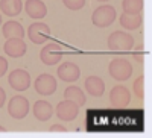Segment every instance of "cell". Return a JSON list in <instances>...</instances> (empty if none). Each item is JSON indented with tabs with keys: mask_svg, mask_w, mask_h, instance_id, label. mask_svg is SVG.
Wrapping results in <instances>:
<instances>
[{
	"mask_svg": "<svg viewBox=\"0 0 152 138\" xmlns=\"http://www.w3.org/2000/svg\"><path fill=\"white\" fill-rule=\"evenodd\" d=\"M134 46V38L122 31L113 32L108 38V47L113 52H131Z\"/></svg>",
	"mask_w": 152,
	"mask_h": 138,
	"instance_id": "6da1fadb",
	"label": "cell"
},
{
	"mask_svg": "<svg viewBox=\"0 0 152 138\" xmlns=\"http://www.w3.org/2000/svg\"><path fill=\"white\" fill-rule=\"evenodd\" d=\"M113 79L116 81H126L132 74V65L126 58H114L108 68Z\"/></svg>",
	"mask_w": 152,
	"mask_h": 138,
	"instance_id": "7a4b0ae2",
	"label": "cell"
},
{
	"mask_svg": "<svg viewBox=\"0 0 152 138\" xmlns=\"http://www.w3.org/2000/svg\"><path fill=\"white\" fill-rule=\"evenodd\" d=\"M114 20H116V9L110 5H102L96 8L91 15V21L97 28H108Z\"/></svg>",
	"mask_w": 152,
	"mask_h": 138,
	"instance_id": "3957f363",
	"label": "cell"
},
{
	"mask_svg": "<svg viewBox=\"0 0 152 138\" xmlns=\"http://www.w3.org/2000/svg\"><path fill=\"white\" fill-rule=\"evenodd\" d=\"M8 112L12 118H24L29 112V102L26 97L23 96H14L9 100V105H8Z\"/></svg>",
	"mask_w": 152,
	"mask_h": 138,
	"instance_id": "277c9868",
	"label": "cell"
},
{
	"mask_svg": "<svg viewBox=\"0 0 152 138\" xmlns=\"http://www.w3.org/2000/svg\"><path fill=\"white\" fill-rule=\"evenodd\" d=\"M41 62L46 65H55L62 59V49L56 43H49L41 49L40 53Z\"/></svg>",
	"mask_w": 152,
	"mask_h": 138,
	"instance_id": "5b68a950",
	"label": "cell"
},
{
	"mask_svg": "<svg viewBox=\"0 0 152 138\" xmlns=\"http://www.w3.org/2000/svg\"><path fill=\"white\" fill-rule=\"evenodd\" d=\"M8 84L17 91H26L31 86V76H29V73L26 70L17 68V70L9 73Z\"/></svg>",
	"mask_w": 152,
	"mask_h": 138,
	"instance_id": "8992f818",
	"label": "cell"
},
{
	"mask_svg": "<svg viewBox=\"0 0 152 138\" xmlns=\"http://www.w3.org/2000/svg\"><path fill=\"white\" fill-rule=\"evenodd\" d=\"M35 91L41 96H50L56 91V79L52 74L43 73L35 79Z\"/></svg>",
	"mask_w": 152,
	"mask_h": 138,
	"instance_id": "52a82bcc",
	"label": "cell"
},
{
	"mask_svg": "<svg viewBox=\"0 0 152 138\" xmlns=\"http://www.w3.org/2000/svg\"><path fill=\"white\" fill-rule=\"evenodd\" d=\"M131 100V93L126 86L117 85L110 93V102L114 108H125Z\"/></svg>",
	"mask_w": 152,
	"mask_h": 138,
	"instance_id": "ba28073f",
	"label": "cell"
},
{
	"mask_svg": "<svg viewBox=\"0 0 152 138\" xmlns=\"http://www.w3.org/2000/svg\"><path fill=\"white\" fill-rule=\"evenodd\" d=\"M56 115L61 121H70L78 115V105L69 99L62 100L56 106Z\"/></svg>",
	"mask_w": 152,
	"mask_h": 138,
	"instance_id": "9c48e42d",
	"label": "cell"
},
{
	"mask_svg": "<svg viewBox=\"0 0 152 138\" xmlns=\"http://www.w3.org/2000/svg\"><path fill=\"white\" fill-rule=\"evenodd\" d=\"M28 35H29V40L34 44H43L49 38L50 29H49L47 24H44V23H34V24L29 26Z\"/></svg>",
	"mask_w": 152,
	"mask_h": 138,
	"instance_id": "30bf717a",
	"label": "cell"
},
{
	"mask_svg": "<svg viewBox=\"0 0 152 138\" xmlns=\"http://www.w3.org/2000/svg\"><path fill=\"white\" fill-rule=\"evenodd\" d=\"M56 74H58V78L64 82H75V81L79 79L81 70L76 64H73V62H62L58 67Z\"/></svg>",
	"mask_w": 152,
	"mask_h": 138,
	"instance_id": "8fae6325",
	"label": "cell"
},
{
	"mask_svg": "<svg viewBox=\"0 0 152 138\" xmlns=\"http://www.w3.org/2000/svg\"><path fill=\"white\" fill-rule=\"evenodd\" d=\"M3 50L5 53L9 55L11 58H20L23 56L24 53H26V44H24V41L21 38H14V40H6L5 46H3Z\"/></svg>",
	"mask_w": 152,
	"mask_h": 138,
	"instance_id": "7c38bea8",
	"label": "cell"
},
{
	"mask_svg": "<svg viewBox=\"0 0 152 138\" xmlns=\"http://www.w3.org/2000/svg\"><path fill=\"white\" fill-rule=\"evenodd\" d=\"M28 15L32 18H43L47 14V8L41 0H26V5H24Z\"/></svg>",
	"mask_w": 152,
	"mask_h": 138,
	"instance_id": "4fadbf2b",
	"label": "cell"
},
{
	"mask_svg": "<svg viewBox=\"0 0 152 138\" xmlns=\"http://www.w3.org/2000/svg\"><path fill=\"white\" fill-rule=\"evenodd\" d=\"M52 114H53V108L49 102H46V100H38V102H35L34 115H35L37 120L46 121V120H49L50 117H52Z\"/></svg>",
	"mask_w": 152,
	"mask_h": 138,
	"instance_id": "5bb4252c",
	"label": "cell"
},
{
	"mask_svg": "<svg viewBox=\"0 0 152 138\" xmlns=\"http://www.w3.org/2000/svg\"><path fill=\"white\" fill-rule=\"evenodd\" d=\"M85 90L94 97H100L105 91V84L97 76H90L85 79Z\"/></svg>",
	"mask_w": 152,
	"mask_h": 138,
	"instance_id": "9a60e30c",
	"label": "cell"
},
{
	"mask_svg": "<svg viewBox=\"0 0 152 138\" xmlns=\"http://www.w3.org/2000/svg\"><path fill=\"white\" fill-rule=\"evenodd\" d=\"M3 36L6 40H14V38H21L24 36V29L18 21H8L3 26Z\"/></svg>",
	"mask_w": 152,
	"mask_h": 138,
	"instance_id": "2e32d148",
	"label": "cell"
},
{
	"mask_svg": "<svg viewBox=\"0 0 152 138\" xmlns=\"http://www.w3.org/2000/svg\"><path fill=\"white\" fill-rule=\"evenodd\" d=\"M21 0H0V9L8 17H15L21 12Z\"/></svg>",
	"mask_w": 152,
	"mask_h": 138,
	"instance_id": "e0dca14e",
	"label": "cell"
},
{
	"mask_svg": "<svg viewBox=\"0 0 152 138\" xmlns=\"http://www.w3.org/2000/svg\"><path fill=\"white\" fill-rule=\"evenodd\" d=\"M120 24L128 29V31H135L142 24V15L140 14H122L120 15Z\"/></svg>",
	"mask_w": 152,
	"mask_h": 138,
	"instance_id": "ac0fdd59",
	"label": "cell"
},
{
	"mask_svg": "<svg viewBox=\"0 0 152 138\" xmlns=\"http://www.w3.org/2000/svg\"><path fill=\"white\" fill-rule=\"evenodd\" d=\"M64 99H69L72 102H75L78 106H82L85 103V94L79 86H67L64 91Z\"/></svg>",
	"mask_w": 152,
	"mask_h": 138,
	"instance_id": "d6986e66",
	"label": "cell"
},
{
	"mask_svg": "<svg viewBox=\"0 0 152 138\" xmlns=\"http://www.w3.org/2000/svg\"><path fill=\"white\" fill-rule=\"evenodd\" d=\"M122 6L126 14H140L143 9V0H123Z\"/></svg>",
	"mask_w": 152,
	"mask_h": 138,
	"instance_id": "ffe728a7",
	"label": "cell"
},
{
	"mask_svg": "<svg viewBox=\"0 0 152 138\" xmlns=\"http://www.w3.org/2000/svg\"><path fill=\"white\" fill-rule=\"evenodd\" d=\"M143 85H145V79L143 76H140L135 82H134V93L138 99H143V94H145V90H143Z\"/></svg>",
	"mask_w": 152,
	"mask_h": 138,
	"instance_id": "44dd1931",
	"label": "cell"
},
{
	"mask_svg": "<svg viewBox=\"0 0 152 138\" xmlns=\"http://www.w3.org/2000/svg\"><path fill=\"white\" fill-rule=\"evenodd\" d=\"M62 2H64V5L72 11H78V9L85 6V0H62Z\"/></svg>",
	"mask_w": 152,
	"mask_h": 138,
	"instance_id": "7402d4cb",
	"label": "cell"
},
{
	"mask_svg": "<svg viewBox=\"0 0 152 138\" xmlns=\"http://www.w3.org/2000/svg\"><path fill=\"white\" fill-rule=\"evenodd\" d=\"M6 70H8V62L3 56H0V78L6 73Z\"/></svg>",
	"mask_w": 152,
	"mask_h": 138,
	"instance_id": "603a6c76",
	"label": "cell"
},
{
	"mask_svg": "<svg viewBox=\"0 0 152 138\" xmlns=\"http://www.w3.org/2000/svg\"><path fill=\"white\" fill-rule=\"evenodd\" d=\"M143 50H145L143 46H138V47H137V52L134 53V58H135L138 62H143V53H145Z\"/></svg>",
	"mask_w": 152,
	"mask_h": 138,
	"instance_id": "cb8c5ba5",
	"label": "cell"
},
{
	"mask_svg": "<svg viewBox=\"0 0 152 138\" xmlns=\"http://www.w3.org/2000/svg\"><path fill=\"white\" fill-rule=\"evenodd\" d=\"M50 132H67V128H64L62 124H53L50 128Z\"/></svg>",
	"mask_w": 152,
	"mask_h": 138,
	"instance_id": "d4e9b609",
	"label": "cell"
},
{
	"mask_svg": "<svg viewBox=\"0 0 152 138\" xmlns=\"http://www.w3.org/2000/svg\"><path fill=\"white\" fill-rule=\"evenodd\" d=\"M5 99H6V93H5V90H3V88H0V108L3 106Z\"/></svg>",
	"mask_w": 152,
	"mask_h": 138,
	"instance_id": "484cf974",
	"label": "cell"
},
{
	"mask_svg": "<svg viewBox=\"0 0 152 138\" xmlns=\"http://www.w3.org/2000/svg\"><path fill=\"white\" fill-rule=\"evenodd\" d=\"M0 132H6V129H5L3 126H0Z\"/></svg>",
	"mask_w": 152,
	"mask_h": 138,
	"instance_id": "4316f807",
	"label": "cell"
},
{
	"mask_svg": "<svg viewBox=\"0 0 152 138\" xmlns=\"http://www.w3.org/2000/svg\"><path fill=\"white\" fill-rule=\"evenodd\" d=\"M97 2H108V0H97Z\"/></svg>",
	"mask_w": 152,
	"mask_h": 138,
	"instance_id": "83f0119b",
	"label": "cell"
},
{
	"mask_svg": "<svg viewBox=\"0 0 152 138\" xmlns=\"http://www.w3.org/2000/svg\"><path fill=\"white\" fill-rule=\"evenodd\" d=\"M0 23H2V14H0Z\"/></svg>",
	"mask_w": 152,
	"mask_h": 138,
	"instance_id": "f1b7e54d",
	"label": "cell"
}]
</instances>
